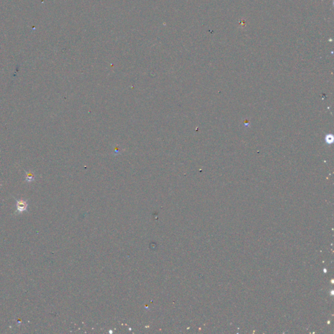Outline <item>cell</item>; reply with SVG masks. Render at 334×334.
Returning <instances> with one entry per match:
<instances>
[{"label": "cell", "instance_id": "2", "mask_svg": "<svg viewBox=\"0 0 334 334\" xmlns=\"http://www.w3.org/2000/svg\"><path fill=\"white\" fill-rule=\"evenodd\" d=\"M35 179V175L33 174L31 171L26 172L25 175V180L27 182H31L33 181H34Z\"/></svg>", "mask_w": 334, "mask_h": 334}, {"label": "cell", "instance_id": "1", "mask_svg": "<svg viewBox=\"0 0 334 334\" xmlns=\"http://www.w3.org/2000/svg\"><path fill=\"white\" fill-rule=\"evenodd\" d=\"M16 210L17 213H21L27 211L28 208L27 202L22 199H16Z\"/></svg>", "mask_w": 334, "mask_h": 334}]
</instances>
